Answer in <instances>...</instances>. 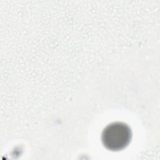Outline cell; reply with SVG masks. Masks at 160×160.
<instances>
[{
	"label": "cell",
	"instance_id": "cell-1",
	"mask_svg": "<svg viewBox=\"0 0 160 160\" xmlns=\"http://www.w3.org/2000/svg\"><path fill=\"white\" fill-rule=\"evenodd\" d=\"M132 132L125 123L115 122L108 125L102 131L101 140L109 150L118 151L125 148L130 142Z\"/></svg>",
	"mask_w": 160,
	"mask_h": 160
}]
</instances>
